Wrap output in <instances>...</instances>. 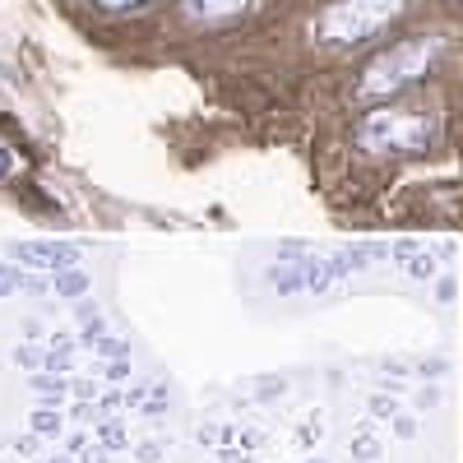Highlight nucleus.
Here are the masks:
<instances>
[{"instance_id": "nucleus-1", "label": "nucleus", "mask_w": 463, "mask_h": 463, "mask_svg": "<svg viewBox=\"0 0 463 463\" xmlns=\"http://www.w3.org/2000/svg\"><path fill=\"white\" fill-rule=\"evenodd\" d=\"M436 139V116L427 107H394L384 102L357 121V144L375 158H408V153L431 148Z\"/></svg>"}, {"instance_id": "nucleus-2", "label": "nucleus", "mask_w": 463, "mask_h": 463, "mask_svg": "<svg viewBox=\"0 0 463 463\" xmlns=\"http://www.w3.org/2000/svg\"><path fill=\"white\" fill-rule=\"evenodd\" d=\"M440 56V37H408V43H394L390 52H380L357 80V98L362 102H390L394 93L412 89L421 74H427Z\"/></svg>"}, {"instance_id": "nucleus-3", "label": "nucleus", "mask_w": 463, "mask_h": 463, "mask_svg": "<svg viewBox=\"0 0 463 463\" xmlns=\"http://www.w3.org/2000/svg\"><path fill=\"white\" fill-rule=\"evenodd\" d=\"M408 10V0H329L316 14L311 33L325 47H362L380 28H390Z\"/></svg>"}, {"instance_id": "nucleus-4", "label": "nucleus", "mask_w": 463, "mask_h": 463, "mask_svg": "<svg viewBox=\"0 0 463 463\" xmlns=\"http://www.w3.org/2000/svg\"><path fill=\"white\" fill-rule=\"evenodd\" d=\"M366 255L371 250H338V255H306V260H288L283 269H269V283H274L283 297H297V292H329L338 288L343 279H353L366 269Z\"/></svg>"}, {"instance_id": "nucleus-5", "label": "nucleus", "mask_w": 463, "mask_h": 463, "mask_svg": "<svg viewBox=\"0 0 463 463\" xmlns=\"http://www.w3.org/2000/svg\"><path fill=\"white\" fill-rule=\"evenodd\" d=\"M10 255L28 269H47V274H65V269H80V246L70 241H47V237H33V241H14Z\"/></svg>"}, {"instance_id": "nucleus-6", "label": "nucleus", "mask_w": 463, "mask_h": 463, "mask_svg": "<svg viewBox=\"0 0 463 463\" xmlns=\"http://www.w3.org/2000/svg\"><path fill=\"white\" fill-rule=\"evenodd\" d=\"M250 10V0H181V14L190 24H232Z\"/></svg>"}, {"instance_id": "nucleus-7", "label": "nucleus", "mask_w": 463, "mask_h": 463, "mask_svg": "<svg viewBox=\"0 0 463 463\" xmlns=\"http://www.w3.org/2000/svg\"><path fill=\"white\" fill-rule=\"evenodd\" d=\"M14 292L37 297V292H47V283L33 279V274H24V269H14V264H0V297H14Z\"/></svg>"}, {"instance_id": "nucleus-8", "label": "nucleus", "mask_w": 463, "mask_h": 463, "mask_svg": "<svg viewBox=\"0 0 463 463\" xmlns=\"http://www.w3.org/2000/svg\"><path fill=\"white\" fill-rule=\"evenodd\" d=\"M394 255H403L399 264L408 269L412 279H436V260H431V250H421V246H412V241H403Z\"/></svg>"}, {"instance_id": "nucleus-9", "label": "nucleus", "mask_w": 463, "mask_h": 463, "mask_svg": "<svg viewBox=\"0 0 463 463\" xmlns=\"http://www.w3.org/2000/svg\"><path fill=\"white\" fill-rule=\"evenodd\" d=\"M89 288H93V279L84 274V269H65V274H52V292L65 297V301H80Z\"/></svg>"}, {"instance_id": "nucleus-10", "label": "nucleus", "mask_w": 463, "mask_h": 463, "mask_svg": "<svg viewBox=\"0 0 463 463\" xmlns=\"http://www.w3.org/2000/svg\"><path fill=\"white\" fill-rule=\"evenodd\" d=\"M28 427H33V436H61L65 431V417L56 412V403H43V408H33Z\"/></svg>"}, {"instance_id": "nucleus-11", "label": "nucleus", "mask_w": 463, "mask_h": 463, "mask_svg": "<svg viewBox=\"0 0 463 463\" xmlns=\"http://www.w3.org/2000/svg\"><path fill=\"white\" fill-rule=\"evenodd\" d=\"M80 347L84 353H98V357H126V343L121 338H111V334H80Z\"/></svg>"}, {"instance_id": "nucleus-12", "label": "nucleus", "mask_w": 463, "mask_h": 463, "mask_svg": "<svg viewBox=\"0 0 463 463\" xmlns=\"http://www.w3.org/2000/svg\"><path fill=\"white\" fill-rule=\"evenodd\" d=\"M28 384H33L37 394H47L52 403H61V399H65V390H70L65 375H47V371H33V375H28Z\"/></svg>"}, {"instance_id": "nucleus-13", "label": "nucleus", "mask_w": 463, "mask_h": 463, "mask_svg": "<svg viewBox=\"0 0 463 463\" xmlns=\"http://www.w3.org/2000/svg\"><path fill=\"white\" fill-rule=\"evenodd\" d=\"M47 357H52V347H33V343L14 347V366L24 371H47Z\"/></svg>"}, {"instance_id": "nucleus-14", "label": "nucleus", "mask_w": 463, "mask_h": 463, "mask_svg": "<svg viewBox=\"0 0 463 463\" xmlns=\"http://www.w3.org/2000/svg\"><path fill=\"white\" fill-rule=\"evenodd\" d=\"M98 440H102V449H126L130 440H126V431H121V421H102V427H98Z\"/></svg>"}, {"instance_id": "nucleus-15", "label": "nucleus", "mask_w": 463, "mask_h": 463, "mask_svg": "<svg viewBox=\"0 0 463 463\" xmlns=\"http://www.w3.org/2000/svg\"><path fill=\"white\" fill-rule=\"evenodd\" d=\"M98 10H107V14H130V10H144L148 0H93Z\"/></svg>"}, {"instance_id": "nucleus-16", "label": "nucleus", "mask_w": 463, "mask_h": 463, "mask_svg": "<svg viewBox=\"0 0 463 463\" xmlns=\"http://www.w3.org/2000/svg\"><path fill=\"white\" fill-rule=\"evenodd\" d=\"M135 458H139V463H158V458H163V440H139V445H135Z\"/></svg>"}, {"instance_id": "nucleus-17", "label": "nucleus", "mask_w": 463, "mask_h": 463, "mask_svg": "<svg viewBox=\"0 0 463 463\" xmlns=\"http://www.w3.org/2000/svg\"><path fill=\"white\" fill-rule=\"evenodd\" d=\"M102 375H107V380H126V375H130V362H126V357H111V362L102 366Z\"/></svg>"}, {"instance_id": "nucleus-18", "label": "nucleus", "mask_w": 463, "mask_h": 463, "mask_svg": "<svg viewBox=\"0 0 463 463\" xmlns=\"http://www.w3.org/2000/svg\"><path fill=\"white\" fill-rule=\"evenodd\" d=\"M353 454H357V458H380V445H375L371 436H357V440H353Z\"/></svg>"}, {"instance_id": "nucleus-19", "label": "nucleus", "mask_w": 463, "mask_h": 463, "mask_svg": "<svg viewBox=\"0 0 463 463\" xmlns=\"http://www.w3.org/2000/svg\"><path fill=\"white\" fill-rule=\"evenodd\" d=\"M371 412H375V417H394L399 403H394V399H371Z\"/></svg>"}, {"instance_id": "nucleus-20", "label": "nucleus", "mask_w": 463, "mask_h": 463, "mask_svg": "<svg viewBox=\"0 0 463 463\" xmlns=\"http://www.w3.org/2000/svg\"><path fill=\"white\" fill-rule=\"evenodd\" d=\"M144 412H148V417H163V412H167L163 394H148V399H144Z\"/></svg>"}, {"instance_id": "nucleus-21", "label": "nucleus", "mask_w": 463, "mask_h": 463, "mask_svg": "<svg viewBox=\"0 0 463 463\" xmlns=\"http://www.w3.org/2000/svg\"><path fill=\"white\" fill-rule=\"evenodd\" d=\"M144 399H148V384H135V390H130V399H126V403H130V408H139Z\"/></svg>"}, {"instance_id": "nucleus-22", "label": "nucleus", "mask_w": 463, "mask_h": 463, "mask_svg": "<svg viewBox=\"0 0 463 463\" xmlns=\"http://www.w3.org/2000/svg\"><path fill=\"white\" fill-rule=\"evenodd\" d=\"M5 176H10V153L0 148V181H5Z\"/></svg>"}, {"instance_id": "nucleus-23", "label": "nucleus", "mask_w": 463, "mask_h": 463, "mask_svg": "<svg viewBox=\"0 0 463 463\" xmlns=\"http://www.w3.org/2000/svg\"><path fill=\"white\" fill-rule=\"evenodd\" d=\"M222 463H246V454H241V449H227V454H222Z\"/></svg>"}, {"instance_id": "nucleus-24", "label": "nucleus", "mask_w": 463, "mask_h": 463, "mask_svg": "<svg viewBox=\"0 0 463 463\" xmlns=\"http://www.w3.org/2000/svg\"><path fill=\"white\" fill-rule=\"evenodd\" d=\"M47 463H74V458H47Z\"/></svg>"}]
</instances>
